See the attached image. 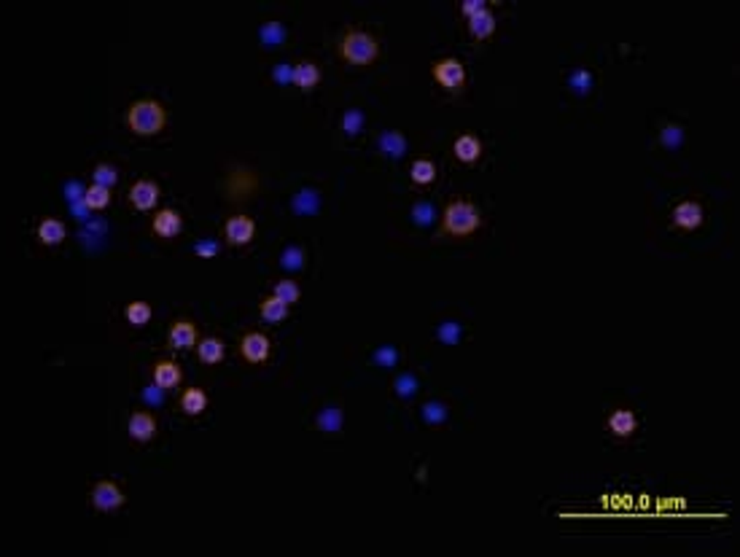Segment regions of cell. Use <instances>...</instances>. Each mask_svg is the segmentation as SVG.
Returning <instances> with one entry per match:
<instances>
[{
	"label": "cell",
	"mask_w": 740,
	"mask_h": 557,
	"mask_svg": "<svg viewBox=\"0 0 740 557\" xmlns=\"http://www.w3.org/2000/svg\"><path fill=\"white\" fill-rule=\"evenodd\" d=\"M423 417L428 423H442L444 417H447V406L442 402H428V404L423 406Z\"/></svg>",
	"instance_id": "34"
},
{
	"label": "cell",
	"mask_w": 740,
	"mask_h": 557,
	"mask_svg": "<svg viewBox=\"0 0 740 557\" xmlns=\"http://www.w3.org/2000/svg\"><path fill=\"white\" fill-rule=\"evenodd\" d=\"M194 254H197V256H207V258H210V256L219 254V243H216V240H205V243H197V245H194Z\"/></svg>",
	"instance_id": "38"
},
{
	"label": "cell",
	"mask_w": 740,
	"mask_h": 557,
	"mask_svg": "<svg viewBox=\"0 0 740 557\" xmlns=\"http://www.w3.org/2000/svg\"><path fill=\"white\" fill-rule=\"evenodd\" d=\"M167 124V111L156 100H135L127 111V127L140 138L159 135Z\"/></svg>",
	"instance_id": "1"
},
{
	"label": "cell",
	"mask_w": 740,
	"mask_h": 557,
	"mask_svg": "<svg viewBox=\"0 0 740 557\" xmlns=\"http://www.w3.org/2000/svg\"><path fill=\"white\" fill-rule=\"evenodd\" d=\"M318 81H321V70H318L315 62H299V65H294V84L299 89L307 92V89L318 86Z\"/></svg>",
	"instance_id": "19"
},
{
	"label": "cell",
	"mask_w": 740,
	"mask_h": 557,
	"mask_svg": "<svg viewBox=\"0 0 740 557\" xmlns=\"http://www.w3.org/2000/svg\"><path fill=\"white\" fill-rule=\"evenodd\" d=\"M181 380H183V372H181V366L175 361H159L154 366V382H156V388L170 390L175 385H181Z\"/></svg>",
	"instance_id": "14"
},
{
	"label": "cell",
	"mask_w": 740,
	"mask_h": 557,
	"mask_svg": "<svg viewBox=\"0 0 740 557\" xmlns=\"http://www.w3.org/2000/svg\"><path fill=\"white\" fill-rule=\"evenodd\" d=\"M92 504L100 511H113L124 504V490L116 482H98L92 490Z\"/></svg>",
	"instance_id": "6"
},
{
	"label": "cell",
	"mask_w": 740,
	"mask_h": 557,
	"mask_svg": "<svg viewBox=\"0 0 740 557\" xmlns=\"http://www.w3.org/2000/svg\"><path fill=\"white\" fill-rule=\"evenodd\" d=\"M461 11H463L466 19H469V17L479 14V11H488V3H485V0H471V3H463V6H461Z\"/></svg>",
	"instance_id": "39"
},
{
	"label": "cell",
	"mask_w": 740,
	"mask_h": 557,
	"mask_svg": "<svg viewBox=\"0 0 740 557\" xmlns=\"http://www.w3.org/2000/svg\"><path fill=\"white\" fill-rule=\"evenodd\" d=\"M197 355H199V361H202V364L213 366V364H221V361H223L226 348H223V342L219 339V337H205V339H199Z\"/></svg>",
	"instance_id": "17"
},
{
	"label": "cell",
	"mask_w": 740,
	"mask_h": 557,
	"mask_svg": "<svg viewBox=\"0 0 740 557\" xmlns=\"http://www.w3.org/2000/svg\"><path fill=\"white\" fill-rule=\"evenodd\" d=\"M256 234V224L248 218V216H232L226 224H223V237L229 245H248Z\"/></svg>",
	"instance_id": "7"
},
{
	"label": "cell",
	"mask_w": 740,
	"mask_h": 557,
	"mask_svg": "<svg viewBox=\"0 0 740 557\" xmlns=\"http://www.w3.org/2000/svg\"><path fill=\"white\" fill-rule=\"evenodd\" d=\"M469 32L477 38V41H485V38H490L495 32V17L490 14V11H479V14H474V17H469Z\"/></svg>",
	"instance_id": "18"
},
{
	"label": "cell",
	"mask_w": 740,
	"mask_h": 557,
	"mask_svg": "<svg viewBox=\"0 0 740 557\" xmlns=\"http://www.w3.org/2000/svg\"><path fill=\"white\" fill-rule=\"evenodd\" d=\"M240 353L246 355V361H250V364H264L272 353L270 337H264L261 331H250L240 339Z\"/></svg>",
	"instance_id": "5"
},
{
	"label": "cell",
	"mask_w": 740,
	"mask_h": 557,
	"mask_svg": "<svg viewBox=\"0 0 740 557\" xmlns=\"http://www.w3.org/2000/svg\"><path fill=\"white\" fill-rule=\"evenodd\" d=\"M361 127H364V113L358 111V108H350L345 113V119H342V129H345V135H358L361 132Z\"/></svg>",
	"instance_id": "32"
},
{
	"label": "cell",
	"mask_w": 740,
	"mask_h": 557,
	"mask_svg": "<svg viewBox=\"0 0 740 557\" xmlns=\"http://www.w3.org/2000/svg\"><path fill=\"white\" fill-rule=\"evenodd\" d=\"M156 200H159V186L154 180L143 178V180H135L132 183V189H129V205L135 210H151L156 205Z\"/></svg>",
	"instance_id": "8"
},
{
	"label": "cell",
	"mask_w": 740,
	"mask_h": 557,
	"mask_svg": "<svg viewBox=\"0 0 740 557\" xmlns=\"http://www.w3.org/2000/svg\"><path fill=\"white\" fill-rule=\"evenodd\" d=\"M394 390L398 393V396H404V399H407V396H412V393L418 390V380H415L412 375H401V377L394 382Z\"/></svg>",
	"instance_id": "36"
},
{
	"label": "cell",
	"mask_w": 740,
	"mask_h": 557,
	"mask_svg": "<svg viewBox=\"0 0 740 557\" xmlns=\"http://www.w3.org/2000/svg\"><path fill=\"white\" fill-rule=\"evenodd\" d=\"M299 294L302 291H299V285H296L294 280H277L275 283V291H272V296H277L280 302H286L288 307L294 302H299Z\"/></svg>",
	"instance_id": "27"
},
{
	"label": "cell",
	"mask_w": 740,
	"mask_h": 557,
	"mask_svg": "<svg viewBox=\"0 0 740 557\" xmlns=\"http://www.w3.org/2000/svg\"><path fill=\"white\" fill-rule=\"evenodd\" d=\"M412 213H415V218H418L420 224H428V221H431V216H434V207H431V205H415V210H412Z\"/></svg>",
	"instance_id": "40"
},
{
	"label": "cell",
	"mask_w": 740,
	"mask_h": 557,
	"mask_svg": "<svg viewBox=\"0 0 740 557\" xmlns=\"http://www.w3.org/2000/svg\"><path fill=\"white\" fill-rule=\"evenodd\" d=\"M452 153H455L458 162L471 164V162H477V159L482 156V143H479V138H474V135H461V138L452 143Z\"/></svg>",
	"instance_id": "15"
},
{
	"label": "cell",
	"mask_w": 740,
	"mask_h": 557,
	"mask_svg": "<svg viewBox=\"0 0 740 557\" xmlns=\"http://www.w3.org/2000/svg\"><path fill=\"white\" fill-rule=\"evenodd\" d=\"M409 178L418 183V186H428L434 178H436V164L431 159H415L412 167H409Z\"/></svg>",
	"instance_id": "23"
},
{
	"label": "cell",
	"mask_w": 740,
	"mask_h": 557,
	"mask_svg": "<svg viewBox=\"0 0 740 557\" xmlns=\"http://www.w3.org/2000/svg\"><path fill=\"white\" fill-rule=\"evenodd\" d=\"M167 342H170V348H175V350L194 348L197 345V329H194V323L186 321V318L175 321L173 326H170V331H167Z\"/></svg>",
	"instance_id": "10"
},
{
	"label": "cell",
	"mask_w": 740,
	"mask_h": 557,
	"mask_svg": "<svg viewBox=\"0 0 740 557\" xmlns=\"http://www.w3.org/2000/svg\"><path fill=\"white\" fill-rule=\"evenodd\" d=\"M340 57L347 65H371L380 57V41L364 30H347L340 41Z\"/></svg>",
	"instance_id": "3"
},
{
	"label": "cell",
	"mask_w": 740,
	"mask_h": 557,
	"mask_svg": "<svg viewBox=\"0 0 740 557\" xmlns=\"http://www.w3.org/2000/svg\"><path fill=\"white\" fill-rule=\"evenodd\" d=\"M703 221H705L703 207H700L697 202H692V200L678 202L676 207H673V224H676L678 229H697Z\"/></svg>",
	"instance_id": "11"
},
{
	"label": "cell",
	"mask_w": 740,
	"mask_h": 557,
	"mask_svg": "<svg viewBox=\"0 0 740 557\" xmlns=\"http://www.w3.org/2000/svg\"><path fill=\"white\" fill-rule=\"evenodd\" d=\"M124 315H127V321H129L132 326H146L148 321H151V304L129 302L127 304V310H124Z\"/></svg>",
	"instance_id": "26"
},
{
	"label": "cell",
	"mask_w": 740,
	"mask_h": 557,
	"mask_svg": "<svg viewBox=\"0 0 740 557\" xmlns=\"http://www.w3.org/2000/svg\"><path fill=\"white\" fill-rule=\"evenodd\" d=\"M259 310H261V318L270 321V323H280V321L288 318V304L280 302L277 296H264L261 304H259Z\"/></svg>",
	"instance_id": "21"
},
{
	"label": "cell",
	"mask_w": 740,
	"mask_h": 557,
	"mask_svg": "<svg viewBox=\"0 0 740 557\" xmlns=\"http://www.w3.org/2000/svg\"><path fill=\"white\" fill-rule=\"evenodd\" d=\"M377 361H388L391 366H394V361H396V350H391V348H382V350H377V355H374Z\"/></svg>",
	"instance_id": "42"
},
{
	"label": "cell",
	"mask_w": 740,
	"mask_h": 557,
	"mask_svg": "<svg viewBox=\"0 0 740 557\" xmlns=\"http://www.w3.org/2000/svg\"><path fill=\"white\" fill-rule=\"evenodd\" d=\"M151 229H154V234L170 240V237H175V234H181V229H183V216H181L178 210H173V207H165V210H159V213L154 216Z\"/></svg>",
	"instance_id": "9"
},
{
	"label": "cell",
	"mask_w": 740,
	"mask_h": 557,
	"mask_svg": "<svg viewBox=\"0 0 740 557\" xmlns=\"http://www.w3.org/2000/svg\"><path fill=\"white\" fill-rule=\"evenodd\" d=\"M294 207L296 210H304V213H315L318 210V191H313V189L299 191L294 200Z\"/></svg>",
	"instance_id": "31"
},
{
	"label": "cell",
	"mask_w": 740,
	"mask_h": 557,
	"mask_svg": "<svg viewBox=\"0 0 740 557\" xmlns=\"http://www.w3.org/2000/svg\"><path fill=\"white\" fill-rule=\"evenodd\" d=\"M660 140H663L665 149H678V146L684 143V127H678V124H665L663 132H660Z\"/></svg>",
	"instance_id": "30"
},
{
	"label": "cell",
	"mask_w": 740,
	"mask_h": 557,
	"mask_svg": "<svg viewBox=\"0 0 740 557\" xmlns=\"http://www.w3.org/2000/svg\"><path fill=\"white\" fill-rule=\"evenodd\" d=\"M127 431H129L132 442H148L156 433V420H154L151 412H135L129 417V423H127Z\"/></svg>",
	"instance_id": "12"
},
{
	"label": "cell",
	"mask_w": 740,
	"mask_h": 557,
	"mask_svg": "<svg viewBox=\"0 0 740 557\" xmlns=\"http://www.w3.org/2000/svg\"><path fill=\"white\" fill-rule=\"evenodd\" d=\"M318 426H321V431H326V433H337V431L342 428V409H340L337 404L323 406L321 415H318Z\"/></svg>",
	"instance_id": "24"
},
{
	"label": "cell",
	"mask_w": 740,
	"mask_h": 557,
	"mask_svg": "<svg viewBox=\"0 0 740 557\" xmlns=\"http://www.w3.org/2000/svg\"><path fill=\"white\" fill-rule=\"evenodd\" d=\"M272 78H275L280 86H286V84H294V68H291V65H286V62H280V65H275Z\"/></svg>",
	"instance_id": "37"
},
{
	"label": "cell",
	"mask_w": 740,
	"mask_h": 557,
	"mask_svg": "<svg viewBox=\"0 0 740 557\" xmlns=\"http://www.w3.org/2000/svg\"><path fill=\"white\" fill-rule=\"evenodd\" d=\"M458 334H461V329H458L455 323H444L442 329H439V337H442L444 342H455V339H458Z\"/></svg>",
	"instance_id": "41"
},
{
	"label": "cell",
	"mask_w": 740,
	"mask_h": 557,
	"mask_svg": "<svg viewBox=\"0 0 740 557\" xmlns=\"http://www.w3.org/2000/svg\"><path fill=\"white\" fill-rule=\"evenodd\" d=\"M568 84H571V89H573L576 95H587V92L592 89V76L587 73V70H576Z\"/></svg>",
	"instance_id": "33"
},
{
	"label": "cell",
	"mask_w": 740,
	"mask_h": 557,
	"mask_svg": "<svg viewBox=\"0 0 740 557\" xmlns=\"http://www.w3.org/2000/svg\"><path fill=\"white\" fill-rule=\"evenodd\" d=\"M68 237V229H65V224L62 221H57V218H44L41 224H38V240H41V245H59L62 240Z\"/></svg>",
	"instance_id": "16"
},
{
	"label": "cell",
	"mask_w": 740,
	"mask_h": 557,
	"mask_svg": "<svg viewBox=\"0 0 740 557\" xmlns=\"http://www.w3.org/2000/svg\"><path fill=\"white\" fill-rule=\"evenodd\" d=\"M609 431L614 433V436H619V439H625V436H633L636 433V428H638V417L630 412V409H614L611 415H609Z\"/></svg>",
	"instance_id": "13"
},
{
	"label": "cell",
	"mask_w": 740,
	"mask_h": 557,
	"mask_svg": "<svg viewBox=\"0 0 740 557\" xmlns=\"http://www.w3.org/2000/svg\"><path fill=\"white\" fill-rule=\"evenodd\" d=\"M92 178H95V183H100V186H108V189H113L116 186V180H119V170L113 167V164H98L95 170H92Z\"/></svg>",
	"instance_id": "29"
},
{
	"label": "cell",
	"mask_w": 740,
	"mask_h": 557,
	"mask_svg": "<svg viewBox=\"0 0 740 557\" xmlns=\"http://www.w3.org/2000/svg\"><path fill=\"white\" fill-rule=\"evenodd\" d=\"M380 151L398 159L401 153L407 151V140H404V135H401V132H382V138H380Z\"/></svg>",
	"instance_id": "25"
},
{
	"label": "cell",
	"mask_w": 740,
	"mask_h": 557,
	"mask_svg": "<svg viewBox=\"0 0 740 557\" xmlns=\"http://www.w3.org/2000/svg\"><path fill=\"white\" fill-rule=\"evenodd\" d=\"M181 409L186 412V415H202L205 409H207V393L202 390V388H189V390H183V396H181Z\"/></svg>",
	"instance_id": "20"
},
{
	"label": "cell",
	"mask_w": 740,
	"mask_h": 557,
	"mask_svg": "<svg viewBox=\"0 0 740 557\" xmlns=\"http://www.w3.org/2000/svg\"><path fill=\"white\" fill-rule=\"evenodd\" d=\"M431 73L439 81V86L447 89V92H461L466 86V65L461 59H455V57H444L439 62H434Z\"/></svg>",
	"instance_id": "4"
},
{
	"label": "cell",
	"mask_w": 740,
	"mask_h": 557,
	"mask_svg": "<svg viewBox=\"0 0 740 557\" xmlns=\"http://www.w3.org/2000/svg\"><path fill=\"white\" fill-rule=\"evenodd\" d=\"M259 35H261V44L264 46H277V44L286 41V27L280 25V22H267V25L259 30Z\"/></svg>",
	"instance_id": "28"
},
{
	"label": "cell",
	"mask_w": 740,
	"mask_h": 557,
	"mask_svg": "<svg viewBox=\"0 0 740 557\" xmlns=\"http://www.w3.org/2000/svg\"><path fill=\"white\" fill-rule=\"evenodd\" d=\"M280 264H283L286 270H299V267L304 264V251H302V248H286V251H283V258H280Z\"/></svg>",
	"instance_id": "35"
},
{
	"label": "cell",
	"mask_w": 740,
	"mask_h": 557,
	"mask_svg": "<svg viewBox=\"0 0 740 557\" xmlns=\"http://www.w3.org/2000/svg\"><path fill=\"white\" fill-rule=\"evenodd\" d=\"M108 202H111V189H108V186L92 183V186L84 191V205H86L89 210H102V207H108Z\"/></svg>",
	"instance_id": "22"
},
{
	"label": "cell",
	"mask_w": 740,
	"mask_h": 557,
	"mask_svg": "<svg viewBox=\"0 0 740 557\" xmlns=\"http://www.w3.org/2000/svg\"><path fill=\"white\" fill-rule=\"evenodd\" d=\"M482 227V213L469 200H455L444 207L442 213V232L452 237H469Z\"/></svg>",
	"instance_id": "2"
}]
</instances>
